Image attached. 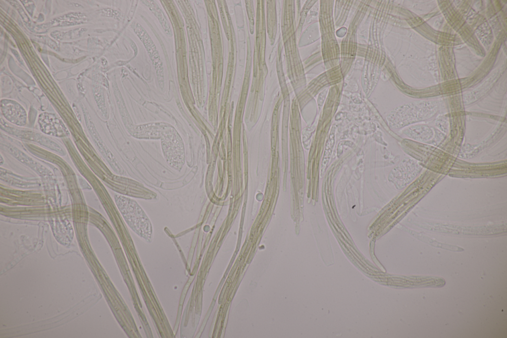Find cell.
Returning <instances> with one entry per match:
<instances>
[{"label":"cell","mask_w":507,"mask_h":338,"mask_svg":"<svg viewBox=\"0 0 507 338\" xmlns=\"http://www.w3.org/2000/svg\"><path fill=\"white\" fill-rule=\"evenodd\" d=\"M118 208L128 225L144 238H149L151 225L145 212L134 200L122 195H116Z\"/></svg>","instance_id":"cell-1"},{"label":"cell","mask_w":507,"mask_h":338,"mask_svg":"<svg viewBox=\"0 0 507 338\" xmlns=\"http://www.w3.org/2000/svg\"><path fill=\"white\" fill-rule=\"evenodd\" d=\"M8 107L3 108V114L11 123L18 125H23L26 123V115L23 110L15 106L14 104L9 103Z\"/></svg>","instance_id":"cell-2"},{"label":"cell","mask_w":507,"mask_h":338,"mask_svg":"<svg viewBox=\"0 0 507 338\" xmlns=\"http://www.w3.org/2000/svg\"><path fill=\"white\" fill-rule=\"evenodd\" d=\"M408 136L417 140L425 141L432 138L433 131L428 126L425 125L414 126L406 131Z\"/></svg>","instance_id":"cell-3"}]
</instances>
